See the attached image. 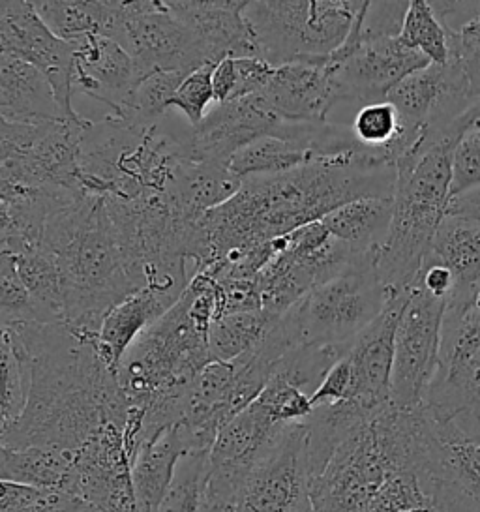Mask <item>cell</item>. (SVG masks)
Here are the masks:
<instances>
[{
	"label": "cell",
	"instance_id": "1",
	"mask_svg": "<svg viewBox=\"0 0 480 512\" xmlns=\"http://www.w3.org/2000/svg\"><path fill=\"white\" fill-rule=\"evenodd\" d=\"M27 355L29 402L14 426L0 434L4 447H53L81 451L111 424L128 421L130 406L117 372L100 357L96 342L66 323H14L2 327Z\"/></svg>",
	"mask_w": 480,
	"mask_h": 512
},
{
	"label": "cell",
	"instance_id": "2",
	"mask_svg": "<svg viewBox=\"0 0 480 512\" xmlns=\"http://www.w3.org/2000/svg\"><path fill=\"white\" fill-rule=\"evenodd\" d=\"M398 169L366 160H319L282 175L246 179L239 194L201 218L214 272L254 248L321 222L351 201L394 197ZM205 271V272H207Z\"/></svg>",
	"mask_w": 480,
	"mask_h": 512
},
{
	"label": "cell",
	"instance_id": "3",
	"mask_svg": "<svg viewBox=\"0 0 480 512\" xmlns=\"http://www.w3.org/2000/svg\"><path fill=\"white\" fill-rule=\"evenodd\" d=\"M42 246L59 265L64 323L87 340L96 342L107 314L145 289L105 197L59 207L47 220Z\"/></svg>",
	"mask_w": 480,
	"mask_h": 512
},
{
	"label": "cell",
	"instance_id": "4",
	"mask_svg": "<svg viewBox=\"0 0 480 512\" xmlns=\"http://www.w3.org/2000/svg\"><path fill=\"white\" fill-rule=\"evenodd\" d=\"M458 141L424 136L419 147L398 162L394 216L375 256L377 274L390 297L415 286L449 212L452 154Z\"/></svg>",
	"mask_w": 480,
	"mask_h": 512
},
{
	"label": "cell",
	"instance_id": "5",
	"mask_svg": "<svg viewBox=\"0 0 480 512\" xmlns=\"http://www.w3.org/2000/svg\"><path fill=\"white\" fill-rule=\"evenodd\" d=\"M375 256L360 257L347 271L314 287L280 317L293 347H338L349 351L360 332L370 327L390 301Z\"/></svg>",
	"mask_w": 480,
	"mask_h": 512
},
{
	"label": "cell",
	"instance_id": "6",
	"mask_svg": "<svg viewBox=\"0 0 480 512\" xmlns=\"http://www.w3.org/2000/svg\"><path fill=\"white\" fill-rule=\"evenodd\" d=\"M360 8L353 0H252L244 17L261 59L280 68L330 57L347 40Z\"/></svg>",
	"mask_w": 480,
	"mask_h": 512
},
{
	"label": "cell",
	"instance_id": "7",
	"mask_svg": "<svg viewBox=\"0 0 480 512\" xmlns=\"http://www.w3.org/2000/svg\"><path fill=\"white\" fill-rule=\"evenodd\" d=\"M90 119L44 124H0V182L47 192L62 201L87 196L81 186L79 154Z\"/></svg>",
	"mask_w": 480,
	"mask_h": 512
},
{
	"label": "cell",
	"instance_id": "8",
	"mask_svg": "<svg viewBox=\"0 0 480 512\" xmlns=\"http://www.w3.org/2000/svg\"><path fill=\"white\" fill-rule=\"evenodd\" d=\"M115 42L132 55L145 77L156 72L190 76L210 64L194 32L171 14L164 0L124 2Z\"/></svg>",
	"mask_w": 480,
	"mask_h": 512
},
{
	"label": "cell",
	"instance_id": "9",
	"mask_svg": "<svg viewBox=\"0 0 480 512\" xmlns=\"http://www.w3.org/2000/svg\"><path fill=\"white\" fill-rule=\"evenodd\" d=\"M445 310L447 302L411 287L394 338L392 406L417 409L424 404L439 364Z\"/></svg>",
	"mask_w": 480,
	"mask_h": 512
},
{
	"label": "cell",
	"instance_id": "10",
	"mask_svg": "<svg viewBox=\"0 0 480 512\" xmlns=\"http://www.w3.org/2000/svg\"><path fill=\"white\" fill-rule=\"evenodd\" d=\"M374 417L360 421L310 481L314 512H370L375 494L387 477Z\"/></svg>",
	"mask_w": 480,
	"mask_h": 512
},
{
	"label": "cell",
	"instance_id": "11",
	"mask_svg": "<svg viewBox=\"0 0 480 512\" xmlns=\"http://www.w3.org/2000/svg\"><path fill=\"white\" fill-rule=\"evenodd\" d=\"M233 512H314L306 421L285 426L246 477Z\"/></svg>",
	"mask_w": 480,
	"mask_h": 512
},
{
	"label": "cell",
	"instance_id": "12",
	"mask_svg": "<svg viewBox=\"0 0 480 512\" xmlns=\"http://www.w3.org/2000/svg\"><path fill=\"white\" fill-rule=\"evenodd\" d=\"M0 53L29 62L51 83L66 119L77 121L74 109V44L60 40L38 14L34 2H0Z\"/></svg>",
	"mask_w": 480,
	"mask_h": 512
},
{
	"label": "cell",
	"instance_id": "13",
	"mask_svg": "<svg viewBox=\"0 0 480 512\" xmlns=\"http://www.w3.org/2000/svg\"><path fill=\"white\" fill-rule=\"evenodd\" d=\"M432 421V445L419 479L434 497L435 512H480V441L452 421L434 415Z\"/></svg>",
	"mask_w": 480,
	"mask_h": 512
},
{
	"label": "cell",
	"instance_id": "14",
	"mask_svg": "<svg viewBox=\"0 0 480 512\" xmlns=\"http://www.w3.org/2000/svg\"><path fill=\"white\" fill-rule=\"evenodd\" d=\"M329 64V62H327ZM432 62L396 38L362 40L355 53L330 66L338 104L360 107L387 100L405 77L428 68Z\"/></svg>",
	"mask_w": 480,
	"mask_h": 512
},
{
	"label": "cell",
	"instance_id": "15",
	"mask_svg": "<svg viewBox=\"0 0 480 512\" xmlns=\"http://www.w3.org/2000/svg\"><path fill=\"white\" fill-rule=\"evenodd\" d=\"M284 122L261 94L218 104L184 136L188 160L229 166L237 152L261 137L276 136Z\"/></svg>",
	"mask_w": 480,
	"mask_h": 512
},
{
	"label": "cell",
	"instance_id": "16",
	"mask_svg": "<svg viewBox=\"0 0 480 512\" xmlns=\"http://www.w3.org/2000/svg\"><path fill=\"white\" fill-rule=\"evenodd\" d=\"M409 291L392 295L381 316L360 332L345 355L351 364V389L347 400L372 413H381L392 406L394 338Z\"/></svg>",
	"mask_w": 480,
	"mask_h": 512
},
{
	"label": "cell",
	"instance_id": "17",
	"mask_svg": "<svg viewBox=\"0 0 480 512\" xmlns=\"http://www.w3.org/2000/svg\"><path fill=\"white\" fill-rule=\"evenodd\" d=\"M248 0H165L203 47L210 64L225 59H261L244 8Z\"/></svg>",
	"mask_w": 480,
	"mask_h": 512
},
{
	"label": "cell",
	"instance_id": "18",
	"mask_svg": "<svg viewBox=\"0 0 480 512\" xmlns=\"http://www.w3.org/2000/svg\"><path fill=\"white\" fill-rule=\"evenodd\" d=\"M74 47V92L104 104L109 113L126 106L145 79L132 55L119 42L98 34Z\"/></svg>",
	"mask_w": 480,
	"mask_h": 512
},
{
	"label": "cell",
	"instance_id": "19",
	"mask_svg": "<svg viewBox=\"0 0 480 512\" xmlns=\"http://www.w3.org/2000/svg\"><path fill=\"white\" fill-rule=\"evenodd\" d=\"M259 94L287 122H329L330 111L338 106L327 59L276 68Z\"/></svg>",
	"mask_w": 480,
	"mask_h": 512
},
{
	"label": "cell",
	"instance_id": "20",
	"mask_svg": "<svg viewBox=\"0 0 480 512\" xmlns=\"http://www.w3.org/2000/svg\"><path fill=\"white\" fill-rule=\"evenodd\" d=\"M0 117L2 121L17 124L66 119L44 74L29 62L8 53H0Z\"/></svg>",
	"mask_w": 480,
	"mask_h": 512
},
{
	"label": "cell",
	"instance_id": "21",
	"mask_svg": "<svg viewBox=\"0 0 480 512\" xmlns=\"http://www.w3.org/2000/svg\"><path fill=\"white\" fill-rule=\"evenodd\" d=\"M197 451L188 428L179 422L147 443L132 467L134 490L141 512H158L182 456Z\"/></svg>",
	"mask_w": 480,
	"mask_h": 512
},
{
	"label": "cell",
	"instance_id": "22",
	"mask_svg": "<svg viewBox=\"0 0 480 512\" xmlns=\"http://www.w3.org/2000/svg\"><path fill=\"white\" fill-rule=\"evenodd\" d=\"M426 259L449 269L454 278L450 302H465L480 291V222L447 214Z\"/></svg>",
	"mask_w": 480,
	"mask_h": 512
},
{
	"label": "cell",
	"instance_id": "23",
	"mask_svg": "<svg viewBox=\"0 0 480 512\" xmlns=\"http://www.w3.org/2000/svg\"><path fill=\"white\" fill-rule=\"evenodd\" d=\"M175 304L177 302L149 287L120 302L119 306L113 308L105 317L100 340L96 344V349L105 364L113 372H119L120 362L135 340L147 331L150 325H154L160 317L165 316Z\"/></svg>",
	"mask_w": 480,
	"mask_h": 512
},
{
	"label": "cell",
	"instance_id": "24",
	"mask_svg": "<svg viewBox=\"0 0 480 512\" xmlns=\"http://www.w3.org/2000/svg\"><path fill=\"white\" fill-rule=\"evenodd\" d=\"M242 184L229 166L184 160L164 197L177 211L199 220L237 196Z\"/></svg>",
	"mask_w": 480,
	"mask_h": 512
},
{
	"label": "cell",
	"instance_id": "25",
	"mask_svg": "<svg viewBox=\"0 0 480 512\" xmlns=\"http://www.w3.org/2000/svg\"><path fill=\"white\" fill-rule=\"evenodd\" d=\"M394 197H368L351 201L327 214L321 222L330 235L347 244L355 254H377L389 235Z\"/></svg>",
	"mask_w": 480,
	"mask_h": 512
},
{
	"label": "cell",
	"instance_id": "26",
	"mask_svg": "<svg viewBox=\"0 0 480 512\" xmlns=\"http://www.w3.org/2000/svg\"><path fill=\"white\" fill-rule=\"evenodd\" d=\"M45 25L68 44H77L89 36H107L115 40L119 31L124 2L104 0H36L34 2Z\"/></svg>",
	"mask_w": 480,
	"mask_h": 512
},
{
	"label": "cell",
	"instance_id": "27",
	"mask_svg": "<svg viewBox=\"0 0 480 512\" xmlns=\"http://www.w3.org/2000/svg\"><path fill=\"white\" fill-rule=\"evenodd\" d=\"M74 452L53 447L0 445V479L44 490L70 492Z\"/></svg>",
	"mask_w": 480,
	"mask_h": 512
},
{
	"label": "cell",
	"instance_id": "28",
	"mask_svg": "<svg viewBox=\"0 0 480 512\" xmlns=\"http://www.w3.org/2000/svg\"><path fill=\"white\" fill-rule=\"evenodd\" d=\"M480 351V291L469 301L450 302L441 325V347L435 377L464 372Z\"/></svg>",
	"mask_w": 480,
	"mask_h": 512
},
{
	"label": "cell",
	"instance_id": "29",
	"mask_svg": "<svg viewBox=\"0 0 480 512\" xmlns=\"http://www.w3.org/2000/svg\"><path fill=\"white\" fill-rule=\"evenodd\" d=\"M430 4L449 32L450 59L462 66L475 107H480V2Z\"/></svg>",
	"mask_w": 480,
	"mask_h": 512
},
{
	"label": "cell",
	"instance_id": "30",
	"mask_svg": "<svg viewBox=\"0 0 480 512\" xmlns=\"http://www.w3.org/2000/svg\"><path fill=\"white\" fill-rule=\"evenodd\" d=\"M308 164H312V156L299 143L265 136L237 152L229 162V169L240 181H246L252 177L282 175Z\"/></svg>",
	"mask_w": 480,
	"mask_h": 512
},
{
	"label": "cell",
	"instance_id": "31",
	"mask_svg": "<svg viewBox=\"0 0 480 512\" xmlns=\"http://www.w3.org/2000/svg\"><path fill=\"white\" fill-rule=\"evenodd\" d=\"M12 257L23 284L40 308L42 321L64 323V295L57 259L44 246Z\"/></svg>",
	"mask_w": 480,
	"mask_h": 512
},
{
	"label": "cell",
	"instance_id": "32",
	"mask_svg": "<svg viewBox=\"0 0 480 512\" xmlns=\"http://www.w3.org/2000/svg\"><path fill=\"white\" fill-rule=\"evenodd\" d=\"M280 317H272L257 312H242L231 316L218 317L210 325L209 344L214 361L233 362L259 346V342L267 336L270 327Z\"/></svg>",
	"mask_w": 480,
	"mask_h": 512
},
{
	"label": "cell",
	"instance_id": "33",
	"mask_svg": "<svg viewBox=\"0 0 480 512\" xmlns=\"http://www.w3.org/2000/svg\"><path fill=\"white\" fill-rule=\"evenodd\" d=\"M2 411H0V434H6L25 413L29 402L30 368L27 355L17 344L14 336L2 331Z\"/></svg>",
	"mask_w": 480,
	"mask_h": 512
},
{
	"label": "cell",
	"instance_id": "34",
	"mask_svg": "<svg viewBox=\"0 0 480 512\" xmlns=\"http://www.w3.org/2000/svg\"><path fill=\"white\" fill-rule=\"evenodd\" d=\"M400 40L405 47L424 55L437 66L447 64L450 59L449 32L426 0H411L405 14Z\"/></svg>",
	"mask_w": 480,
	"mask_h": 512
},
{
	"label": "cell",
	"instance_id": "35",
	"mask_svg": "<svg viewBox=\"0 0 480 512\" xmlns=\"http://www.w3.org/2000/svg\"><path fill=\"white\" fill-rule=\"evenodd\" d=\"M210 475V451H192L177 466L158 512H201Z\"/></svg>",
	"mask_w": 480,
	"mask_h": 512
},
{
	"label": "cell",
	"instance_id": "36",
	"mask_svg": "<svg viewBox=\"0 0 480 512\" xmlns=\"http://www.w3.org/2000/svg\"><path fill=\"white\" fill-rule=\"evenodd\" d=\"M0 512H100L83 497L64 490H44L0 482Z\"/></svg>",
	"mask_w": 480,
	"mask_h": 512
},
{
	"label": "cell",
	"instance_id": "37",
	"mask_svg": "<svg viewBox=\"0 0 480 512\" xmlns=\"http://www.w3.org/2000/svg\"><path fill=\"white\" fill-rule=\"evenodd\" d=\"M370 512H435L434 497L413 471H390L375 494Z\"/></svg>",
	"mask_w": 480,
	"mask_h": 512
},
{
	"label": "cell",
	"instance_id": "38",
	"mask_svg": "<svg viewBox=\"0 0 480 512\" xmlns=\"http://www.w3.org/2000/svg\"><path fill=\"white\" fill-rule=\"evenodd\" d=\"M0 319L2 327L30 321L44 323L38 304L17 272L14 257L6 252H0Z\"/></svg>",
	"mask_w": 480,
	"mask_h": 512
},
{
	"label": "cell",
	"instance_id": "39",
	"mask_svg": "<svg viewBox=\"0 0 480 512\" xmlns=\"http://www.w3.org/2000/svg\"><path fill=\"white\" fill-rule=\"evenodd\" d=\"M255 404L278 424L304 422L314 411L310 394L278 374H272L269 385L259 394Z\"/></svg>",
	"mask_w": 480,
	"mask_h": 512
},
{
	"label": "cell",
	"instance_id": "40",
	"mask_svg": "<svg viewBox=\"0 0 480 512\" xmlns=\"http://www.w3.org/2000/svg\"><path fill=\"white\" fill-rule=\"evenodd\" d=\"M480 188V124H473L460 137L452 154L450 201Z\"/></svg>",
	"mask_w": 480,
	"mask_h": 512
},
{
	"label": "cell",
	"instance_id": "41",
	"mask_svg": "<svg viewBox=\"0 0 480 512\" xmlns=\"http://www.w3.org/2000/svg\"><path fill=\"white\" fill-rule=\"evenodd\" d=\"M216 64H205L182 81L177 94L171 100V107H177L186 115L190 126H199L207 117V107L214 102L212 72Z\"/></svg>",
	"mask_w": 480,
	"mask_h": 512
},
{
	"label": "cell",
	"instance_id": "42",
	"mask_svg": "<svg viewBox=\"0 0 480 512\" xmlns=\"http://www.w3.org/2000/svg\"><path fill=\"white\" fill-rule=\"evenodd\" d=\"M407 10L409 2H368L362 23V40L400 36Z\"/></svg>",
	"mask_w": 480,
	"mask_h": 512
},
{
	"label": "cell",
	"instance_id": "43",
	"mask_svg": "<svg viewBox=\"0 0 480 512\" xmlns=\"http://www.w3.org/2000/svg\"><path fill=\"white\" fill-rule=\"evenodd\" d=\"M349 389H351V364L347 361V357H344L342 361L336 362L330 368L329 374L310 396L312 407L315 409V407L340 404L349 398Z\"/></svg>",
	"mask_w": 480,
	"mask_h": 512
},
{
	"label": "cell",
	"instance_id": "44",
	"mask_svg": "<svg viewBox=\"0 0 480 512\" xmlns=\"http://www.w3.org/2000/svg\"><path fill=\"white\" fill-rule=\"evenodd\" d=\"M235 68H237V89L231 102L259 94L269 85L276 70L263 59H235Z\"/></svg>",
	"mask_w": 480,
	"mask_h": 512
},
{
	"label": "cell",
	"instance_id": "45",
	"mask_svg": "<svg viewBox=\"0 0 480 512\" xmlns=\"http://www.w3.org/2000/svg\"><path fill=\"white\" fill-rule=\"evenodd\" d=\"M237 89V68H235V59H225V61L216 64L212 72V91H214V102L216 104H225L231 102L233 94Z\"/></svg>",
	"mask_w": 480,
	"mask_h": 512
},
{
	"label": "cell",
	"instance_id": "46",
	"mask_svg": "<svg viewBox=\"0 0 480 512\" xmlns=\"http://www.w3.org/2000/svg\"><path fill=\"white\" fill-rule=\"evenodd\" d=\"M447 214L465 216V218H473V220H479L480 222V188L452 199Z\"/></svg>",
	"mask_w": 480,
	"mask_h": 512
},
{
	"label": "cell",
	"instance_id": "47",
	"mask_svg": "<svg viewBox=\"0 0 480 512\" xmlns=\"http://www.w3.org/2000/svg\"><path fill=\"white\" fill-rule=\"evenodd\" d=\"M473 124H480V107L471 109V111H469V115L465 117V126H467V130H469Z\"/></svg>",
	"mask_w": 480,
	"mask_h": 512
}]
</instances>
